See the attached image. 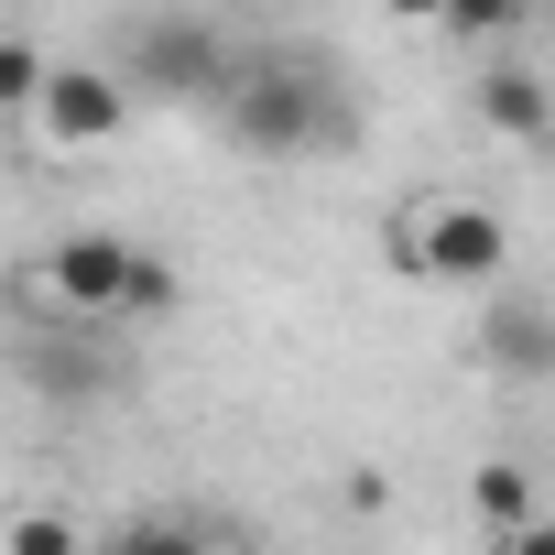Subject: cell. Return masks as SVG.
I'll return each mask as SVG.
<instances>
[{
	"label": "cell",
	"mask_w": 555,
	"mask_h": 555,
	"mask_svg": "<svg viewBox=\"0 0 555 555\" xmlns=\"http://www.w3.org/2000/svg\"><path fill=\"white\" fill-rule=\"evenodd\" d=\"M0 555H88V533H77L66 512H44V501H34V512H12V533H0Z\"/></svg>",
	"instance_id": "11"
},
{
	"label": "cell",
	"mask_w": 555,
	"mask_h": 555,
	"mask_svg": "<svg viewBox=\"0 0 555 555\" xmlns=\"http://www.w3.org/2000/svg\"><path fill=\"white\" fill-rule=\"evenodd\" d=\"M218 120H229V142L250 164H295V153H317V142L349 131V109H338V88H327L317 55H240L229 88H218Z\"/></svg>",
	"instance_id": "1"
},
{
	"label": "cell",
	"mask_w": 555,
	"mask_h": 555,
	"mask_svg": "<svg viewBox=\"0 0 555 555\" xmlns=\"http://www.w3.org/2000/svg\"><path fill=\"white\" fill-rule=\"evenodd\" d=\"M175 295H185V284H175V261H164V250H142V261H131V295H120V327L175 317Z\"/></svg>",
	"instance_id": "10"
},
{
	"label": "cell",
	"mask_w": 555,
	"mask_h": 555,
	"mask_svg": "<svg viewBox=\"0 0 555 555\" xmlns=\"http://www.w3.org/2000/svg\"><path fill=\"white\" fill-rule=\"evenodd\" d=\"M88 555H218L196 522H175V512H131V522H109Z\"/></svg>",
	"instance_id": "9"
},
{
	"label": "cell",
	"mask_w": 555,
	"mask_h": 555,
	"mask_svg": "<svg viewBox=\"0 0 555 555\" xmlns=\"http://www.w3.org/2000/svg\"><path fill=\"white\" fill-rule=\"evenodd\" d=\"M23 120H34L55 153H99V142L131 131V88H120L109 66H44V88H34Z\"/></svg>",
	"instance_id": "4"
},
{
	"label": "cell",
	"mask_w": 555,
	"mask_h": 555,
	"mask_svg": "<svg viewBox=\"0 0 555 555\" xmlns=\"http://www.w3.org/2000/svg\"><path fill=\"white\" fill-rule=\"evenodd\" d=\"M490 555H555V512H533V522H512V533H490Z\"/></svg>",
	"instance_id": "14"
},
{
	"label": "cell",
	"mask_w": 555,
	"mask_h": 555,
	"mask_svg": "<svg viewBox=\"0 0 555 555\" xmlns=\"http://www.w3.org/2000/svg\"><path fill=\"white\" fill-rule=\"evenodd\" d=\"M44 66H55V55H34L23 34H0V120H12V109H34V88H44Z\"/></svg>",
	"instance_id": "12"
},
{
	"label": "cell",
	"mask_w": 555,
	"mask_h": 555,
	"mask_svg": "<svg viewBox=\"0 0 555 555\" xmlns=\"http://www.w3.org/2000/svg\"><path fill=\"white\" fill-rule=\"evenodd\" d=\"M479 371H501V382H555V306H522V295H501L490 317H479Z\"/></svg>",
	"instance_id": "6"
},
{
	"label": "cell",
	"mask_w": 555,
	"mask_h": 555,
	"mask_svg": "<svg viewBox=\"0 0 555 555\" xmlns=\"http://www.w3.org/2000/svg\"><path fill=\"white\" fill-rule=\"evenodd\" d=\"M392 12H403V23H447V0H392Z\"/></svg>",
	"instance_id": "15"
},
{
	"label": "cell",
	"mask_w": 555,
	"mask_h": 555,
	"mask_svg": "<svg viewBox=\"0 0 555 555\" xmlns=\"http://www.w3.org/2000/svg\"><path fill=\"white\" fill-rule=\"evenodd\" d=\"M229 34L207 23V12H153L142 34H131V77H142V99H218L229 88Z\"/></svg>",
	"instance_id": "3"
},
{
	"label": "cell",
	"mask_w": 555,
	"mask_h": 555,
	"mask_svg": "<svg viewBox=\"0 0 555 555\" xmlns=\"http://www.w3.org/2000/svg\"><path fill=\"white\" fill-rule=\"evenodd\" d=\"M544 12H555V0H544Z\"/></svg>",
	"instance_id": "16"
},
{
	"label": "cell",
	"mask_w": 555,
	"mask_h": 555,
	"mask_svg": "<svg viewBox=\"0 0 555 555\" xmlns=\"http://www.w3.org/2000/svg\"><path fill=\"white\" fill-rule=\"evenodd\" d=\"M414 240H425V284H501V261H512V229H501V207H479V196L414 207Z\"/></svg>",
	"instance_id": "5"
},
{
	"label": "cell",
	"mask_w": 555,
	"mask_h": 555,
	"mask_svg": "<svg viewBox=\"0 0 555 555\" xmlns=\"http://www.w3.org/2000/svg\"><path fill=\"white\" fill-rule=\"evenodd\" d=\"M533 12V0H447V34H468V44H490V34H512Z\"/></svg>",
	"instance_id": "13"
},
{
	"label": "cell",
	"mask_w": 555,
	"mask_h": 555,
	"mask_svg": "<svg viewBox=\"0 0 555 555\" xmlns=\"http://www.w3.org/2000/svg\"><path fill=\"white\" fill-rule=\"evenodd\" d=\"M468 109L501 131V142H555V88L533 66H479L468 77Z\"/></svg>",
	"instance_id": "7"
},
{
	"label": "cell",
	"mask_w": 555,
	"mask_h": 555,
	"mask_svg": "<svg viewBox=\"0 0 555 555\" xmlns=\"http://www.w3.org/2000/svg\"><path fill=\"white\" fill-rule=\"evenodd\" d=\"M131 261H142V240H120V229H66V240L44 250V272L23 284V306H55L66 327H120Z\"/></svg>",
	"instance_id": "2"
},
{
	"label": "cell",
	"mask_w": 555,
	"mask_h": 555,
	"mask_svg": "<svg viewBox=\"0 0 555 555\" xmlns=\"http://www.w3.org/2000/svg\"><path fill=\"white\" fill-rule=\"evenodd\" d=\"M468 512H479V533H512V522L544 512V479H533L522 457H479V468H468Z\"/></svg>",
	"instance_id": "8"
}]
</instances>
